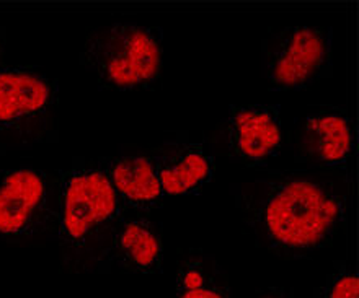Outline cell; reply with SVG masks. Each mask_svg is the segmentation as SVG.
<instances>
[{
	"instance_id": "1",
	"label": "cell",
	"mask_w": 359,
	"mask_h": 298,
	"mask_svg": "<svg viewBox=\"0 0 359 298\" xmlns=\"http://www.w3.org/2000/svg\"><path fill=\"white\" fill-rule=\"evenodd\" d=\"M243 222L257 240L284 256H301L330 241L345 220L340 183L302 173H276L241 199Z\"/></svg>"
},
{
	"instance_id": "2",
	"label": "cell",
	"mask_w": 359,
	"mask_h": 298,
	"mask_svg": "<svg viewBox=\"0 0 359 298\" xmlns=\"http://www.w3.org/2000/svg\"><path fill=\"white\" fill-rule=\"evenodd\" d=\"M86 57L97 76L118 88L139 87L161 71V46L152 33L131 24H114L88 38Z\"/></svg>"
},
{
	"instance_id": "3",
	"label": "cell",
	"mask_w": 359,
	"mask_h": 298,
	"mask_svg": "<svg viewBox=\"0 0 359 298\" xmlns=\"http://www.w3.org/2000/svg\"><path fill=\"white\" fill-rule=\"evenodd\" d=\"M64 240L86 245L118 215V192L108 175L98 170L72 171L59 192Z\"/></svg>"
},
{
	"instance_id": "4",
	"label": "cell",
	"mask_w": 359,
	"mask_h": 298,
	"mask_svg": "<svg viewBox=\"0 0 359 298\" xmlns=\"http://www.w3.org/2000/svg\"><path fill=\"white\" fill-rule=\"evenodd\" d=\"M330 59V43L322 29L292 27L284 29L269 52L268 76L274 87L291 90L316 78Z\"/></svg>"
},
{
	"instance_id": "5",
	"label": "cell",
	"mask_w": 359,
	"mask_h": 298,
	"mask_svg": "<svg viewBox=\"0 0 359 298\" xmlns=\"http://www.w3.org/2000/svg\"><path fill=\"white\" fill-rule=\"evenodd\" d=\"M46 211V183L32 170L0 176V236L32 232Z\"/></svg>"
},
{
	"instance_id": "6",
	"label": "cell",
	"mask_w": 359,
	"mask_h": 298,
	"mask_svg": "<svg viewBox=\"0 0 359 298\" xmlns=\"http://www.w3.org/2000/svg\"><path fill=\"white\" fill-rule=\"evenodd\" d=\"M53 103L49 83L28 71L0 73V127L25 129L46 116Z\"/></svg>"
},
{
	"instance_id": "7",
	"label": "cell",
	"mask_w": 359,
	"mask_h": 298,
	"mask_svg": "<svg viewBox=\"0 0 359 298\" xmlns=\"http://www.w3.org/2000/svg\"><path fill=\"white\" fill-rule=\"evenodd\" d=\"M227 137L242 162H265L281 147V121L271 108H238L229 118Z\"/></svg>"
},
{
	"instance_id": "8",
	"label": "cell",
	"mask_w": 359,
	"mask_h": 298,
	"mask_svg": "<svg viewBox=\"0 0 359 298\" xmlns=\"http://www.w3.org/2000/svg\"><path fill=\"white\" fill-rule=\"evenodd\" d=\"M351 127L337 111H320L304 122L297 134V148L304 160L318 166H337L351 153Z\"/></svg>"
},
{
	"instance_id": "9",
	"label": "cell",
	"mask_w": 359,
	"mask_h": 298,
	"mask_svg": "<svg viewBox=\"0 0 359 298\" xmlns=\"http://www.w3.org/2000/svg\"><path fill=\"white\" fill-rule=\"evenodd\" d=\"M162 191L170 196L188 194L203 187L214 171L212 158L198 146H180L156 168Z\"/></svg>"
},
{
	"instance_id": "10",
	"label": "cell",
	"mask_w": 359,
	"mask_h": 298,
	"mask_svg": "<svg viewBox=\"0 0 359 298\" xmlns=\"http://www.w3.org/2000/svg\"><path fill=\"white\" fill-rule=\"evenodd\" d=\"M108 176L118 194L134 206H151L162 194L156 166L144 157H129L116 162Z\"/></svg>"
},
{
	"instance_id": "11",
	"label": "cell",
	"mask_w": 359,
	"mask_h": 298,
	"mask_svg": "<svg viewBox=\"0 0 359 298\" xmlns=\"http://www.w3.org/2000/svg\"><path fill=\"white\" fill-rule=\"evenodd\" d=\"M118 255L129 267L154 269L162 256V245L156 230L142 220L124 222L116 235Z\"/></svg>"
},
{
	"instance_id": "12",
	"label": "cell",
	"mask_w": 359,
	"mask_h": 298,
	"mask_svg": "<svg viewBox=\"0 0 359 298\" xmlns=\"http://www.w3.org/2000/svg\"><path fill=\"white\" fill-rule=\"evenodd\" d=\"M177 298H231V295L216 269L208 266L201 256H191L180 266Z\"/></svg>"
},
{
	"instance_id": "13",
	"label": "cell",
	"mask_w": 359,
	"mask_h": 298,
	"mask_svg": "<svg viewBox=\"0 0 359 298\" xmlns=\"http://www.w3.org/2000/svg\"><path fill=\"white\" fill-rule=\"evenodd\" d=\"M330 298H359V282L353 274L338 277L330 290Z\"/></svg>"
},
{
	"instance_id": "14",
	"label": "cell",
	"mask_w": 359,
	"mask_h": 298,
	"mask_svg": "<svg viewBox=\"0 0 359 298\" xmlns=\"http://www.w3.org/2000/svg\"><path fill=\"white\" fill-rule=\"evenodd\" d=\"M258 298H287V297L281 294V292H266V294H263Z\"/></svg>"
}]
</instances>
